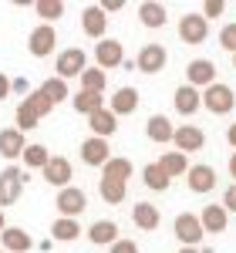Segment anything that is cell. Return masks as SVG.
I'll return each instance as SVG.
<instances>
[{
	"mask_svg": "<svg viewBox=\"0 0 236 253\" xmlns=\"http://www.w3.org/2000/svg\"><path fill=\"white\" fill-rule=\"evenodd\" d=\"M54 206H58V213L64 216V219H78V216L88 210V196H84V189H78V186H68V189H58Z\"/></svg>",
	"mask_w": 236,
	"mask_h": 253,
	"instance_id": "6da1fadb",
	"label": "cell"
},
{
	"mask_svg": "<svg viewBox=\"0 0 236 253\" xmlns=\"http://www.w3.org/2000/svg\"><path fill=\"white\" fill-rule=\"evenodd\" d=\"M202 105H206V112H213V115H226V112H233L236 105V95L230 84H209L206 91H202Z\"/></svg>",
	"mask_w": 236,
	"mask_h": 253,
	"instance_id": "7a4b0ae2",
	"label": "cell"
},
{
	"mask_svg": "<svg viewBox=\"0 0 236 253\" xmlns=\"http://www.w3.org/2000/svg\"><path fill=\"white\" fill-rule=\"evenodd\" d=\"M172 230H176V240L182 247H199L202 236H206V230H202V223H199L196 213H179L176 223H172Z\"/></svg>",
	"mask_w": 236,
	"mask_h": 253,
	"instance_id": "3957f363",
	"label": "cell"
},
{
	"mask_svg": "<svg viewBox=\"0 0 236 253\" xmlns=\"http://www.w3.org/2000/svg\"><path fill=\"white\" fill-rule=\"evenodd\" d=\"M88 68V54L81 51V47H68V51H61L58 61H54V71H58L61 81L68 78H81V71Z\"/></svg>",
	"mask_w": 236,
	"mask_h": 253,
	"instance_id": "277c9868",
	"label": "cell"
},
{
	"mask_svg": "<svg viewBox=\"0 0 236 253\" xmlns=\"http://www.w3.org/2000/svg\"><path fill=\"white\" fill-rule=\"evenodd\" d=\"M24 172H20L17 166H7L3 172H0V206H14L24 193Z\"/></svg>",
	"mask_w": 236,
	"mask_h": 253,
	"instance_id": "5b68a950",
	"label": "cell"
},
{
	"mask_svg": "<svg viewBox=\"0 0 236 253\" xmlns=\"http://www.w3.org/2000/svg\"><path fill=\"white\" fill-rule=\"evenodd\" d=\"M54 44H58L54 24H38V27L31 31V38H27V51H31L34 58H47V54L54 51Z\"/></svg>",
	"mask_w": 236,
	"mask_h": 253,
	"instance_id": "8992f818",
	"label": "cell"
},
{
	"mask_svg": "<svg viewBox=\"0 0 236 253\" xmlns=\"http://www.w3.org/2000/svg\"><path fill=\"white\" fill-rule=\"evenodd\" d=\"M165 61H169V51L162 44H145L135 58V68L142 75H158V71H165Z\"/></svg>",
	"mask_w": 236,
	"mask_h": 253,
	"instance_id": "52a82bcc",
	"label": "cell"
},
{
	"mask_svg": "<svg viewBox=\"0 0 236 253\" xmlns=\"http://www.w3.org/2000/svg\"><path fill=\"white\" fill-rule=\"evenodd\" d=\"M121 61H125V47H121V41L105 38V41L95 44V68L108 71V68H118Z\"/></svg>",
	"mask_w": 236,
	"mask_h": 253,
	"instance_id": "ba28073f",
	"label": "cell"
},
{
	"mask_svg": "<svg viewBox=\"0 0 236 253\" xmlns=\"http://www.w3.org/2000/svg\"><path fill=\"white\" fill-rule=\"evenodd\" d=\"M179 38H182V44H202L209 38V20L202 14H186L179 20Z\"/></svg>",
	"mask_w": 236,
	"mask_h": 253,
	"instance_id": "9c48e42d",
	"label": "cell"
},
{
	"mask_svg": "<svg viewBox=\"0 0 236 253\" xmlns=\"http://www.w3.org/2000/svg\"><path fill=\"white\" fill-rule=\"evenodd\" d=\"M186 78H189V88H209V84H216V64L209 58H196L189 61V68H186Z\"/></svg>",
	"mask_w": 236,
	"mask_h": 253,
	"instance_id": "30bf717a",
	"label": "cell"
},
{
	"mask_svg": "<svg viewBox=\"0 0 236 253\" xmlns=\"http://www.w3.org/2000/svg\"><path fill=\"white\" fill-rule=\"evenodd\" d=\"M40 172H44V182H51V186H58V189H68L71 179H75V169H71V162L64 156H51V162H47Z\"/></svg>",
	"mask_w": 236,
	"mask_h": 253,
	"instance_id": "8fae6325",
	"label": "cell"
},
{
	"mask_svg": "<svg viewBox=\"0 0 236 253\" xmlns=\"http://www.w3.org/2000/svg\"><path fill=\"white\" fill-rule=\"evenodd\" d=\"M81 31H84L88 38H95V41H105V31H108V14L101 10L98 3L84 7V14H81Z\"/></svg>",
	"mask_w": 236,
	"mask_h": 253,
	"instance_id": "7c38bea8",
	"label": "cell"
},
{
	"mask_svg": "<svg viewBox=\"0 0 236 253\" xmlns=\"http://www.w3.org/2000/svg\"><path fill=\"white\" fill-rule=\"evenodd\" d=\"M172 142H176V149L186 156V152H199L202 145H206V135H202V128L199 125H179L176 135H172Z\"/></svg>",
	"mask_w": 236,
	"mask_h": 253,
	"instance_id": "4fadbf2b",
	"label": "cell"
},
{
	"mask_svg": "<svg viewBox=\"0 0 236 253\" xmlns=\"http://www.w3.org/2000/svg\"><path fill=\"white\" fill-rule=\"evenodd\" d=\"M108 159H112V149H108V142H105V138H84V142H81V162H84V166H95V169H98V166H105V162H108Z\"/></svg>",
	"mask_w": 236,
	"mask_h": 253,
	"instance_id": "5bb4252c",
	"label": "cell"
},
{
	"mask_svg": "<svg viewBox=\"0 0 236 253\" xmlns=\"http://www.w3.org/2000/svg\"><path fill=\"white\" fill-rule=\"evenodd\" d=\"M132 223H135L138 230H145V233H156L158 223H162V213H158V206H152V203H135L132 206Z\"/></svg>",
	"mask_w": 236,
	"mask_h": 253,
	"instance_id": "9a60e30c",
	"label": "cell"
},
{
	"mask_svg": "<svg viewBox=\"0 0 236 253\" xmlns=\"http://www.w3.org/2000/svg\"><path fill=\"white\" fill-rule=\"evenodd\" d=\"M189 189H193V193H213V189H216V169H213V166H189Z\"/></svg>",
	"mask_w": 236,
	"mask_h": 253,
	"instance_id": "2e32d148",
	"label": "cell"
},
{
	"mask_svg": "<svg viewBox=\"0 0 236 253\" xmlns=\"http://www.w3.org/2000/svg\"><path fill=\"white\" fill-rule=\"evenodd\" d=\"M24 149H27L24 132H17V128H3V132H0V156L7 159V162L20 159V156H24Z\"/></svg>",
	"mask_w": 236,
	"mask_h": 253,
	"instance_id": "e0dca14e",
	"label": "cell"
},
{
	"mask_svg": "<svg viewBox=\"0 0 236 253\" xmlns=\"http://www.w3.org/2000/svg\"><path fill=\"white\" fill-rule=\"evenodd\" d=\"M138 108V88H132V84H125V88H118L115 95H112V105H108V112L112 115H132Z\"/></svg>",
	"mask_w": 236,
	"mask_h": 253,
	"instance_id": "ac0fdd59",
	"label": "cell"
},
{
	"mask_svg": "<svg viewBox=\"0 0 236 253\" xmlns=\"http://www.w3.org/2000/svg\"><path fill=\"white\" fill-rule=\"evenodd\" d=\"M145 135L152 138L156 145H165V142H172V135H176V125L169 122V115H152L145 122Z\"/></svg>",
	"mask_w": 236,
	"mask_h": 253,
	"instance_id": "d6986e66",
	"label": "cell"
},
{
	"mask_svg": "<svg viewBox=\"0 0 236 253\" xmlns=\"http://www.w3.org/2000/svg\"><path fill=\"white\" fill-rule=\"evenodd\" d=\"M172 105H176L179 115H196L199 108H202V95H199L196 88L182 84V88H176V95H172Z\"/></svg>",
	"mask_w": 236,
	"mask_h": 253,
	"instance_id": "ffe728a7",
	"label": "cell"
},
{
	"mask_svg": "<svg viewBox=\"0 0 236 253\" xmlns=\"http://www.w3.org/2000/svg\"><path fill=\"white\" fill-rule=\"evenodd\" d=\"M88 240H91L95 247H112L118 240V223L115 219H95V223L88 226Z\"/></svg>",
	"mask_w": 236,
	"mask_h": 253,
	"instance_id": "44dd1931",
	"label": "cell"
},
{
	"mask_svg": "<svg viewBox=\"0 0 236 253\" xmlns=\"http://www.w3.org/2000/svg\"><path fill=\"white\" fill-rule=\"evenodd\" d=\"M88 128H91L95 138H105V142H108V135L118 132V118L112 115L108 108H101V112H95V115H88Z\"/></svg>",
	"mask_w": 236,
	"mask_h": 253,
	"instance_id": "7402d4cb",
	"label": "cell"
},
{
	"mask_svg": "<svg viewBox=\"0 0 236 253\" xmlns=\"http://www.w3.org/2000/svg\"><path fill=\"white\" fill-rule=\"evenodd\" d=\"M0 240H3V253H27L31 247H34L31 233L20 230V226H7V230L0 233Z\"/></svg>",
	"mask_w": 236,
	"mask_h": 253,
	"instance_id": "603a6c76",
	"label": "cell"
},
{
	"mask_svg": "<svg viewBox=\"0 0 236 253\" xmlns=\"http://www.w3.org/2000/svg\"><path fill=\"white\" fill-rule=\"evenodd\" d=\"M199 223H202L206 233H223L226 223H230V213H226L223 206H206V210L199 213Z\"/></svg>",
	"mask_w": 236,
	"mask_h": 253,
	"instance_id": "cb8c5ba5",
	"label": "cell"
},
{
	"mask_svg": "<svg viewBox=\"0 0 236 253\" xmlns=\"http://www.w3.org/2000/svg\"><path fill=\"white\" fill-rule=\"evenodd\" d=\"M101 179H118V182H128V179H132V159L112 156L105 166H101Z\"/></svg>",
	"mask_w": 236,
	"mask_h": 253,
	"instance_id": "d4e9b609",
	"label": "cell"
},
{
	"mask_svg": "<svg viewBox=\"0 0 236 253\" xmlns=\"http://www.w3.org/2000/svg\"><path fill=\"white\" fill-rule=\"evenodd\" d=\"M51 236H54L58 243H75V240L81 236L78 219H64V216H58V219L51 223Z\"/></svg>",
	"mask_w": 236,
	"mask_h": 253,
	"instance_id": "484cf974",
	"label": "cell"
},
{
	"mask_svg": "<svg viewBox=\"0 0 236 253\" xmlns=\"http://www.w3.org/2000/svg\"><path fill=\"white\" fill-rule=\"evenodd\" d=\"M142 179H145V186H149L152 193H165V189L172 186V179L162 172V166H158V162H149V166L142 169Z\"/></svg>",
	"mask_w": 236,
	"mask_h": 253,
	"instance_id": "4316f807",
	"label": "cell"
},
{
	"mask_svg": "<svg viewBox=\"0 0 236 253\" xmlns=\"http://www.w3.org/2000/svg\"><path fill=\"white\" fill-rule=\"evenodd\" d=\"M98 193L108 206H118L125 203V193H128V182H118V179H101L98 182Z\"/></svg>",
	"mask_w": 236,
	"mask_h": 253,
	"instance_id": "83f0119b",
	"label": "cell"
},
{
	"mask_svg": "<svg viewBox=\"0 0 236 253\" xmlns=\"http://www.w3.org/2000/svg\"><path fill=\"white\" fill-rule=\"evenodd\" d=\"M71 105H75V112H78V115H95V112L105 108V98L95 95V91H78V95L71 98Z\"/></svg>",
	"mask_w": 236,
	"mask_h": 253,
	"instance_id": "f1b7e54d",
	"label": "cell"
},
{
	"mask_svg": "<svg viewBox=\"0 0 236 253\" xmlns=\"http://www.w3.org/2000/svg\"><path fill=\"white\" fill-rule=\"evenodd\" d=\"M38 91L47 98L51 105H61V101H68V98H71V91H68V81H61L58 75H54V78H47V81L38 88Z\"/></svg>",
	"mask_w": 236,
	"mask_h": 253,
	"instance_id": "f546056e",
	"label": "cell"
},
{
	"mask_svg": "<svg viewBox=\"0 0 236 253\" xmlns=\"http://www.w3.org/2000/svg\"><path fill=\"white\" fill-rule=\"evenodd\" d=\"M158 166H162V172L169 175V179H179V175L189 172V159L182 156V152H165V156L158 159Z\"/></svg>",
	"mask_w": 236,
	"mask_h": 253,
	"instance_id": "4dcf8cb0",
	"label": "cell"
},
{
	"mask_svg": "<svg viewBox=\"0 0 236 253\" xmlns=\"http://www.w3.org/2000/svg\"><path fill=\"white\" fill-rule=\"evenodd\" d=\"M138 20H142L145 27H162L169 17H165V7H162V3L145 0V3H138Z\"/></svg>",
	"mask_w": 236,
	"mask_h": 253,
	"instance_id": "1f68e13d",
	"label": "cell"
},
{
	"mask_svg": "<svg viewBox=\"0 0 236 253\" xmlns=\"http://www.w3.org/2000/svg\"><path fill=\"white\" fill-rule=\"evenodd\" d=\"M24 166L27 169H44L47 162H51V152H47V145H40V142H27V149H24Z\"/></svg>",
	"mask_w": 236,
	"mask_h": 253,
	"instance_id": "d6a6232c",
	"label": "cell"
},
{
	"mask_svg": "<svg viewBox=\"0 0 236 253\" xmlns=\"http://www.w3.org/2000/svg\"><path fill=\"white\" fill-rule=\"evenodd\" d=\"M81 91H95V95H105V84H108V75L101 68H84L81 71Z\"/></svg>",
	"mask_w": 236,
	"mask_h": 253,
	"instance_id": "836d02e7",
	"label": "cell"
},
{
	"mask_svg": "<svg viewBox=\"0 0 236 253\" xmlns=\"http://www.w3.org/2000/svg\"><path fill=\"white\" fill-rule=\"evenodd\" d=\"M34 10H38V17H44V24H54L58 17H64V3L61 0H38Z\"/></svg>",
	"mask_w": 236,
	"mask_h": 253,
	"instance_id": "e575fe53",
	"label": "cell"
},
{
	"mask_svg": "<svg viewBox=\"0 0 236 253\" xmlns=\"http://www.w3.org/2000/svg\"><path fill=\"white\" fill-rule=\"evenodd\" d=\"M24 105H31V112H34V115H38V118H47V115H51V112H54V105H51L47 98L40 95V91H31V95L24 98Z\"/></svg>",
	"mask_w": 236,
	"mask_h": 253,
	"instance_id": "d590c367",
	"label": "cell"
},
{
	"mask_svg": "<svg viewBox=\"0 0 236 253\" xmlns=\"http://www.w3.org/2000/svg\"><path fill=\"white\" fill-rule=\"evenodd\" d=\"M38 125H40V118L31 112V105L20 101L17 105V125H14V128H17V132H31V128H38Z\"/></svg>",
	"mask_w": 236,
	"mask_h": 253,
	"instance_id": "8d00e7d4",
	"label": "cell"
},
{
	"mask_svg": "<svg viewBox=\"0 0 236 253\" xmlns=\"http://www.w3.org/2000/svg\"><path fill=\"white\" fill-rule=\"evenodd\" d=\"M219 47L230 51V54H236V24H226V27L219 31Z\"/></svg>",
	"mask_w": 236,
	"mask_h": 253,
	"instance_id": "74e56055",
	"label": "cell"
},
{
	"mask_svg": "<svg viewBox=\"0 0 236 253\" xmlns=\"http://www.w3.org/2000/svg\"><path fill=\"white\" fill-rule=\"evenodd\" d=\"M108 253H138V243L135 240H121V236H118L115 243L108 247Z\"/></svg>",
	"mask_w": 236,
	"mask_h": 253,
	"instance_id": "f35d334b",
	"label": "cell"
},
{
	"mask_svg": "<svg viewBox=\"0 0 236 253\" xmlns=\"http://www.w3.org/2000/svg\"><path fill=\"white\" fill-rule=\"evenodd\" d=\"M223 10H226V3H223V0H209V3L202 7V17H206V20L223 17Z\"/></svg>",
	"mask_w": 236,
	"mask_h": 253,
	"instance_id": "ab89813d",
	"label": "cell"
},
{
	"mask_svg": "<svg viewBox=\"0 0 236 253\" xmlns=\"http://www.w3.org/2000/svg\"><path fill=\"white\" fill-rule=\"evenodd\" d=\"M219 206H223L226 213H236V182L226 189V193H223V203H219Z\"/></svg>",
	"mask_w": 236,
	"mask_h": 253,
	"instance_id": "60d3db41",
	"label": "cell"
},
{
	"mask_svg": "<svg viewBox=\"0 0 236 253\" xmlns=\"http://www.w3.org/2000/svg\"><path fill=\"white\" fill-rule=\"evenodd\" d=\"M98 7L105 10V14H112V10H121L125 3H121V0H105V3H98Z\"/></svg>",
	"mask_w": 236,
	"mask_h": 253,
	"instance_id": "b9f144b4",
	"label": "cell"
},
{
	"mask_svg": "<svg viewBox=\"0 0 236 253\" xmlns=\"http://www.w3.org/2000/svg\"><path fill=\"white\" fill-rule=\"evenodd\" d=\"M7 95H10V78H7V75L0 71V101H3Z\"/></svg>",
	"mask_w": 236,
	"mask_h": 253,
	"instance_id": "7bdbcfd3",
	"label": "cell"
},
{
	"mask_svg": "<svg viewBox=\"0 0 236 253\" xmlns=\"http://www.w3.org/2000/svg\"><path fill=\"white\" fill-rule=\"evenodd\" d=\"M226 142H230V145H233V149H236V122H233V125H230V128H226Z\"/></svg>",
	"mask_w": 236,
	"mask_h": 253,
	"instance_id": "ee69618b",
	"label": "cell"
},
{
	"mask_svg": "<svg viewBox=\"0 0 236 253\" xmlns=\"http://www.w3.org/2000/svg\"><path fill=\"white\" fill-rule=\"evenodd\" d=\"M230 175H233V179H236V152H233V156H230Z\"/></svg>",
	"mask_w": 236,
	"mask_h": 253,
	"instance_id": "f6af8a7d",
	"label": "cell"
},
{
	"mask_svg": "<svg viewBox=\"0 0 236 253\" xmlns=\"http://www.w3.org/2000/svg\"><path fill=\"white\" fill-rule=\"evenodd\" d=\"M3 230H7V216L0 213V233H3Z\"/></svg>",
	"mask_w": 236,
	"mask_h": 253,
	"instance_id": "bcb514c9",
	"label": "cell"
},
{
	"mask_svg": "<svg viewBox=\"0 0 236 253\" xmlns=\"http://www.w3.org/2000/svg\"><path fill=\"white\" fill-rule=\"evenodd\" d=\"M179 253H199V250H196V247H182Z\"/></svg>",
	"mask_w": 236,
	"mask_h": 253,
	"instance_id": "7dc6e473",
	"label": "cell"
},
{
	"mask_svg": "<svg viewBox=\"0 0 236 253\" xmlns=\"http://www.w3.org/2000/svg\"><path fill=\"white\" fill-rule=\"evenodd\" d=\"M233 64H236V54H233Z\"/></svg>",
	"mask_w": 236,
	"mask_h": 253,
	"instance_id": "c3c4849f",
	"label": "cell"
},
{
	"mask_svg": "<svg viewBox=\"0 0 236 253\" xmlns=\"http://www.w3.org/2000/svg\"><path fill=\"white\" fill-rule=\"evenodd\" d=\"M0 253H3V250H0Z\"/></svg>",
	"mask_w": 236,
	"mask_h": 253,
	"instance_id": "681fc988",
	"label": "cell"
}]
</instances>
